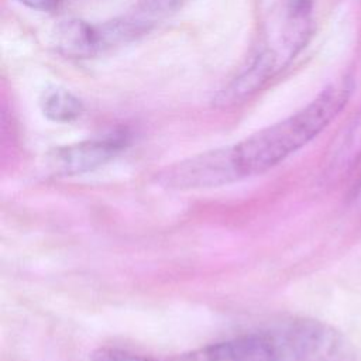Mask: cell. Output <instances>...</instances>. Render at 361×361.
I'll use <instances>...</instances> for the list:
<instances>
[{"label":"cell","instance_id":"6da1fadb","mask_svg":"<svg viewBox=\"0 0 361 361\" xmlns=\"http://www.w3.org/2000/svg\"><path fill=\"white\" fill-rule=\"evenodd\" d=\"M207 361H354L341 331L306 317L288 319L203 350Z\"/></svg>","mask_w":361,"mask_h":361},{"label":"cell","instance_id":"7a4b0ae2","mask_svg":"<svg viewBox=\"0 0 361 361\" xmlns=\"http://www.w3.org/2000/svg\"><path fill=\"white\" fill-rule=\"evenodd\" d=\"M351 86L330 85L306 107L233 145L241 178L267 172L322 133L347 104Z\"/></svg>","mask_w":361,"mask_h":361},{"label":"cell","instance_id":"3957f363","mask_svg":"<svg viewBox=\"0 0 361 361\" xmlns=\"http://www.w3.org/2000/svg\"><path fill=\"white\" fill-rule=\"evenodd\" d=\"M240 179L243 178L234 159L233 145L197 154L157 173L159 185L178 190L214 188Z\"/></svg>","mask_w":361,"mask_h":361},{"label":"cell","instance_id":"277c9868","mask_svg":"<svg viewBox=\"0 0 361 361\" xmlns=\"http://www.w3.org/2000/svg\"><path fill=\"white\" fill-rule=\"evenodd\" d=\"M126 131H114L103 137L79 141L51 149L45 155V168L56 176H76L92 172L113 158L128 145Z\"/></svg>","mask_w":361,"mask_h":361},{"label":"cell","instance_id":"5b68a950","mask_svg":"<svg viewBox=\"0 0 361 361\" xmlns=\"http://www.w3.org/2000/svg\"><path fill=\"white\" fill-rule=\"evenodd\" d=\"M278 65L276 52L272 48L261 49L244 66L240 73L224 86L213 99L217 107H230L243 103L245 99L258 92L274 75Z\"/></svg>","mask_w":361,"mask_h":361},{"label":"cell","instance_id":"8992f818","mask_svg":"<svg viewBox=\"0 0 361 361\" xmlns=\"http://www.w3.org/2000/svg\"><path fill=\"white\" fill-rule=\"evenodd\" d=\"M52 45L56 52L72 59H87L104 52L99 23L79 18L61 21L54 28Z\"/></svg>","mask_w":361,"mask_h":361},{"label":"cell","instance_id":"52a82bcc","mask_svg":"<svg viewBox=\"0 0 361 361\" xmlns=\"http://www.w3.org/2000/svg\"><path fill=\"white\" fill-rule=\"evenodd\" d=\"M41 113L54 123L76 121L85 111L82 100L63 87H48L39 97Z\"/></svg>","mask_w":361,"mask_h":361},{"label":"cell","instance_id":"ba28073f","mask_svg":"<svg viewBox=\"0 0 361 361\" xmlns=\"http://www.w3.org/2000/svg\"><path fill=\"white\" fill-rule=\"evenodd\" d=\"M193 0H140L128 16L149 31L157 23L180 11Z\"/></svg>","mask_w":361,"mask_h":361},{"label":"cell","instance_id":"9c48e42d","mask_svg":"<svg viewBox=\"0 0 361 361\" xmlns=\"http://www.w3.org/2000/svg\"><path fill=\"white\" fill-rule=\"evenodd\" d=\"M90 361H158L149 357L133 354L117 348H99L92 353Z\"/></svg>","mask_w":361,"mask_h":361},{"label":"cell","instance_id":"30bf717a","mask_svg":"<svg viewBox=\"0 0 361 361\" xmlns=\"http://www.w3.org/2000/svg\"><path fill=\"white\" fill-rule=\"evenodd\" d=\"M314 0H286L288 18L309 20Z\"/></svg>","mask_w":361,"mask_h":361},{"label":"cell","instance_id":"8fae6325","mask_svg":"<svg viewBox=\"0 0 361 361\" xmlns=\"http://www.w3.org/2000/svg\"><path fill=\"white\" fill-rule=\"evenodd\" d=\"M23 6L34 10V11H42L49 13L59 7L62 0H18Z\"/></svg>","mask_w":361,"mask_h":361}]
</instances>
